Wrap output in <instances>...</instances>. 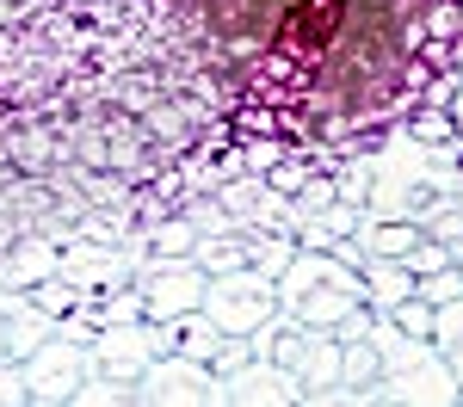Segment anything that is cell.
Masks as SVG:
<instances>
[{"label": "cell", "instance_id": "cell-18", "mask_svg": "<svg viewBox=\"0 0 463 407\" xmlns=\"http://www.w3.org/2000/svg\"><path fill=\"white\" fill-rule=\"evenodd\" d=\"M0 358H6V315H0Z\"/></svg>", "mask_w": 463, "mask_h": 407}, {"label": "cell", "instance_id": "cell-7", "mask_svg": "<svg viewBox=\"0 0 463 407\" xmlns=\"http://www.w3.org/2000/svg\"><path fill=\"white\" fill-rule=\"evenodd\" d=\"M216 402L229 407H260V402H303V383L290 376L285 365H272V358H248V365L222 370L216 376Z\"/></svg>", "mask_w": 463, "mask_h": 407}, {"label": "cell", "instance_id": "cell-8", "mask_svg": "<svg viewBox=\"0 0 463 407\" xmlns=\"http://www.w3.org/2000/svg\"><path fill=\"white\" fill-rule=\"evenodd\" d=\"M358 278H364V302H371L377 315H390L402 296H414V272H408L402 259H377V254H364V259H358Z\"/></svg>", "mask_w": 463, "mask_h": 407}, {"label": "cell", "instance_id": "cell-15", "mask_svg": "<svg viewBox=\"0 0 463 407\" xmlns=\"http://www.w3.org/2000/svg\"><path fill=\"white\" fill-rule=\"evenodd\" d=\"M390 321H395L402 333H420V339H432V302H427V296H402V302L390 309Z\"/></svg>", "mask_w": 463, "mask_h": 407}, {"label": "cell", "instance_id": "cell-14", "mask_svg": "<svg viewBox=\"0 0 463 407\" xmlns=\"http://www.w3.org/2000/svg\"><path fill=\"white\" fill-rule=\"evenodd\" d=\"M414 296H427V302H451V296H463L458 259H451V265H439V272H420V278H414Z\"/></svg>", "mask_w": 463, "mask_h": 407}, {"label": "cell", "instance_id": "cell-4", "mask_svg": "<svg viewBox=\"0 0 463 407\" xmlns=\"http://www.w3.org/2000/svg\"><path fill=\"white\" fill-rule=\"evenodd\" d=\"M130 284L143 291V315L148 321H179V315H192V309L204 302L211 272H204L198 259H148V272L130 278Z\"/></svg>", "mask_w": 463, "mask_h": 407}, {"label": "cell", "instance_id": "cell-2", "mask_svg": "<svg viewBox=\"0 0 463 407\" xmlns=\"http://www.w3.org/2000/svg\"><path fill=\"white\" fill-rule=\"evenodd\" d=\"M198 309H204L229 339H248L253 328H266V321L279 315V278H266V272H253V265L216 272L211 284H204V302H198Z\"/></svg>", "mask_w": 463, "mask_h": 407}, {"label": "cell", "instance_id": "cell-17", "mask_svg": "<svg viewBox=\"0 0 463 407\" xmlns=\"http://www.w3.org/2000/svg\"><path fill=\"white\" fill-rule=\"evenodd\" d=\"M25 402H32L25 365H19V358H0V407H25Z\"/></svg>", "mask_w": 463, "mask_h": 407}, {"label": "cell", "instance_id": "cell-13", "mask_svg": "<svg viewBox=\"0 0 463 407\" xmlns=\"http://www.w3.org/2000/svg\"><path fill=\"white\" fill-rule=\"evenodd\" d=\"M432 352L458 370V383H463V296L432 302Z\"/></svg>", "mask_w": 463, "mask_h": 407}, {"label": "cell", "instance_id": "cell-16", "mask_svg": "<svg viewBox=\"0 0 463 407\" xmlns=\"http://www.w3.org/2000/svg\"><path fill=\"white\" fill-rule=\"evenodd\" d=\"M402 265H408L414 278H420V272H439V265H451V247H445V241H432V235H420V241L402 254Z\"/></svg>", "mask_w": 463, "mask_h": 407}, {"label": "cell", "instance_id": "cell-1", "mask_svg": "<svg viewBox=\"0 0 463 407\" xmlns=\"http://www.w3.org/2000/svg\"><path fill=\"white\" fill-rule=\"evenodd\" d=\"M364 302V278L358 265L334 259L327 247H297L290 265L279 272V309L303 328H334L340 315H353Z\"/></svg>", "mask_w": 463, "mask_h": 407}, {"label": "cell", "instance_id": "cell-3", "mask_svg": "<svg viewBox=\"0 0 463 407\" xmlns=\"http://www.w3.org/2000/svg\"><path fill=\"white\" fill-rule=\"evenodd\" d=\"M161 352H174V328L167 321H111L87 339V376H118V383H137Z\"/></svg>", "mask_w": 463, "mask_h": 407}, {"label": "cell", "instance_id": "cell-6", "mask_svg": "<svg viewBox=\"0 0 463 407\" xmlns=\"http://www.w3.org/2000/svg\"><path fill=\"white\" fill-rule=\"evenodd\" d=\"M137 402L167 407V402H216V370L185 358V352H161L155 365L137 376Z\"/></svg>", "mask_w": 463, "mask_h": 407}, {"label": "cell", "instance_id": "cell-10", "mask_svg": "<svg viewBox=\"0 0 463 407\" xmlns=\"http://www.w3.org/2000/svg\"><path fill=\"white\" fill-rule=\"evenodd\" d=\"M414 241H420V222H408V217H364L358 222V247L377 259H402Z\"/></svg>", "mask_w": 463, "mask_h": 407}, {"label": "cell", "instance_id": "cell-5", "mask_svg": "<svg viewBox=\"0 0 463 407\" xmlns=\"http://www.w3.org/2000/svg\"><path fill=\"white\" fill-rule=\"evenodd\" d=\"M25 365V383H32V402L37 407H62L74 402V389L87 383V339H69V333H50Z\"/></svg>", "mask_w": 463, "mask_h": 407}, {"label": "cell", "instance_id": "cell-11", "mask_svg": "<svg viewBox=\"0 0 463 407\" xmlns=\"http://www.w3.org/2000/svg\"><path fill=\"white\" fill-rule=\"evenodd\" d=\"M174 328V352H185V358H198V365H216V352L229 346V333L216 328L204 309H192V315H179V321H167Z\"/></svg>", "mask_w": 463, "mask_h": 407}, {"label": "cell", "instance_id": "cell-19", "mask_svg": "<svg viewBox=\"0 0 463 407\" xmlns=\"http://www.w3.org/2000/svg\"><path fill=\"white\" fill-rule=\"evenodd\" d=\"M458 210H463V191H458Z\"/></svg>", "mask_w": 463, "mask_h": 407}, {"label": "cell", "instance_id": "cell-12", "mask_svg": "<svg viewBox=\"0 0 463 407\" xmlns=\"http://www.w3.org/2000/svg\"><path fill=\"white\" fill-rule=\"evenodd\" d=\"M143 241H148V259H192L198 254V228H192L185 210H174V217H161V222H143Z\"/></svg>", "mask_w": 463, "mask_h": 407}, {"label": "cell", "instance_id": "cell-20", "mask_svg": "<svg viewBox=\"0 0 463 407\" xmlns=\"http://www.w3.org/2000/svg\"><path fill=\"white\" fill-rule=\"evenodd\" d=\"M458 272H463V265H458Z\"/></svg>", "mask_w": 463, "mask_h": 407}, {"label": "cell", "instance_id": "cell-9", "mask_svg": "<svg viewBox=\"0 0 463 407\" xmlns=\"http://www.w3.org/2000/svg\"><path fill=\"white\" fill-rule=\"evenodd\" d=\"M371 346H377V365H383V376H395V370H414L432 358V339H420V333H402L390 321V315H377L371 321Z\"/></svg>", "mask_w": 463, "mask_h": 407}]
</instances>
